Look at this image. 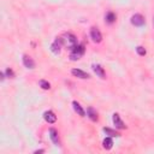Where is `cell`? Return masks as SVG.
<instances>
[{
    "label": "cell",
    "instance_id": "5",
    "mask_svg": "<svg viewBox=\"0 0 154 154\" xmlns=\"http://www.w3.org/2000/svg\"><path fill=\"white\" fill-rule=\"evenodd\" d=\"M112 120H113V124H114V126L117 129H126V125L123 123V120L120 119V117H119L118 113H113Z\"/></svg>",
    "mask_w": 154,
    "mask_h": 154
},
{
    "label": "cell",
    "instance_id": "12",
    "mask_svg": "<svg viewBox=\"0 0 154 154\" xmlns=\"http://www.w3.org/2000/svg\"><path fill=\"white\" fill-rule=\"evenodd\" d=\"M87 114H88V117H89L93 122H97V119H99L97 112H96L93 107H88V108H87Z\"/></svg>",
    "mask_w": 154,
    "mask_h": 154
},
{
    "label": "cell",
    "instance_id": "10",
    "mask_svg": "<svg viewBox=\"0 0 154 154\" xmlns=\"http://www.w3.org/2000/svg\"><path fill=\"white\" fill-rule=\"evenodd\" d=\"M49 137H51V140H52V142L54 143V144H59L60 143V141H59V135H58V131L55 130V129H51L49 130Z\"/></svg>",
    "mask_w": 154,
    "mask_h": 154
},
{
    "label": "cell",
    "instance_id": "16",
    "mask_svg": "<svg viewBox=\"0 0 154 154\" xmlns=\"http://www.w3.org/2000/svg\"><path fill=\"white\" fill-rule=\"evenodd\" d=\"M102 130H103V132H105L106 135H108L109 137H118V136H119V134H118L117 131H114V130H112V129H109V128H103Z\"/></svg>",
    "mask_w": 154,
    "mask_h": 154
},
{
    "label": "cell",
    "instance_id": "17",
    "mask_svg": "<svg viewBox=\"0 0 154 154\" xmlns=\"http://www.w3.org/2000/svg\"><path fill=\"white\" fill-rule=\"evenodd\" d=\"M38 84H40V87H41L42 89H45V90L51 89V84H49V82H47V81H45V79H41V81L38 82Z\"/></svg>",
    "mask_w": 154,
    "mask_h": 154
},
{
    "label": "cell",
    "instance_id": "9",
    "mask_svg": "<svg viewBox=\"0 0 154 154\" xmlns=\"http://www.w3.org/2000/svg\"><path fill=\"white\" fill-rule=\"evenodd\" d=\"M23 64H24V66L28 67V69H34V67H35V61L32 60L31 57H29V55H26V54L23 55Z\"/></svg>",
    "mask_w": 154,
    "mask_h": 154
},
{
    "label": "cell",
    "instance_id": "4",
    "mask_svg": "<svg viewBox=\"0 0 154 154\" xmlns=\"http://www.w3.org/2000/svg\"><path fill=\"white\" fill-rule=\"evenodd\" d=\"M90 37H91V40H93L95 43H100V42L102 41V35H101L100 30H99L97 28H95V26L90 29Z\"/></svg>",
    "mask_w": 154,
    "mask_h": 154
},
{
    "label": "cell",
    "instance_id": "8",
    "mask_svg": "<svg viewBox=\"0 0 154 154\" xmlns=\"http://www.w3.org/2000/svg\"><path fill=\"white\" fill-rule=\"evenodd\" d=\"M71 73H72L75 77H78V78H82V79L90 78V76H89L87 72H84V71H82V70H79V69H72V70H71Z\"/></svg>",
    "mask_w": 154,
    "mask_h": 154
},
{
    "label": "cell",
    "instance_id": "3",
    "mask_svg": "<svg viewBox=\"0 0 154 154\" xmlns=\"http://www.w3.org/2000/svg\"><path fill=\"white\" fill-rule=\"evenodd\" d=\"M131 24L135 25V26H142V25L146 24V19H144V17L142 14L136 13V14H134L131 17Z\"/></svg>",
    "mask_w": 154,
    "mask_h": 154
},
{
    "label": "cell",
    "instance_id": "13",
    "mask_svg": "<svg viewBox=\"0 0 154 154\" xmlns=\"http://www.w3.org/2000/svg\"><path fill=\"white\" fill-rule=\"evenodd\" d=\"M60 46H61V43H60L59 38L57 37L55 42H53L52 46H51V51H52L54 54H59V53H60Z\"/></svg>",
    "mask_w": 154,
    "mask_h": 154
},
{
    "label": "cell",
    "instance_id": "22",
    "mask_svg": "<svg viewBox=\"0 0 154 154\" xmlns=\"http://www.w3.org/2000/svg\"><path fill=\"white\" fill-rule=\"evenodd\" d=\"M153 23H154V18H153Z\"/></svg>",
    "mask_w": 154,
    "mask_h": 154
},
{
    "label": "cell",
    "instance_id": "2",
    "mask_svg": "<svg viewBox=\"0 0 154 154\" xmlns=\"http://www.w3.org/2000/svg\"><path fill=\"white\" fill-rule=\"evenodd\" d=\"M84 54V46L83 45H77L73 49H71V53H70V60L72 61H76V60H79L81 57Z\"/></svg>",
    "mask_w": 154,
    "mask_h": 154
},
{
    "label": "cell",
    "instance_id": "1",
    "mask_svg": "<svg viewBox=\"0 0 154 154\" xmlns=\"http://www.w3.org/2000/svg\"><path fill=\"white\" fill-rule=\"evenodd\" d=\"M61 46H64L65 48L67 49H73L78 43H77V38L73 34H70V32H66V34H63L60 37H58Z\"/></svg>",
    "mask_w": 154,
    "mask_h": 154
},
{
    "label": "cell",
    "instance_id": "15",
    "mask_svg": "<svg viewBox=\"0 0 154 154\" xmlns=\"http://www.w3.org/2000/svg\"><path fill=\"white\" fill-rule=\"evenodd\" d=\"M102 147L105 148V149H111L112 147H113V141H112V138L108 136V137H106L103 141H102Z\"/></svg>",
    "mask_w": 154,
    "mask_h": 154
},
{
    "label": "cell",
    "instance_id": "6",
    "mask_svg": "<svg viewBox=\"0 0 154 154\" xmlns=\"http://www.w3.org/2000/svg\"><path fill=\"white\" fill-rule=\"evenodd\" d=\"M43 119L48 123V124H54L57 122V116L54 114V112L52 111H46L43 113Z\"/></svg>",
    "mask_w": 154,
    "mask_h": 154
},
{
    "label": "cell",
    "instance_id": "14",
    "mask_svg": "<svg viewBox=\"0 0 154 154\" xmlns=\"http://www.w3.org/2000/svg\"><path fill=\"white\" fill-rule=\"evenodd\" d=\"M116 19H117V16H116V13H113V12H107L106 16H105V20H106V23H108V24L114 23Z\"/></svg>",
    "mask_w": 154,
    "mask_h": 154
},
{
    "label": "cell",
    "instance_id": "18",
    "mask_svg": "<svg viewBox=\"0 0 154 154\" xmlns=\"http://www.w3.org/2000/svg\"><path fill=\"white\" fill-rule=\"evenodd\" d=\"M136 52H137V54L138 55H146L147 54V51H146V48L144 47H142V46H138V47H136Z\"/></svg>",
    "mask_w": 154,
    "mask_h": 154
},
{
    "label": "cell",
    "instance_id": "20",
    "mask_svg": "<svg viewBox=\"0 0 154 154\" xmlns=\"http://www.w3.org/2000/svg\"><path fill=\"white\" fill-rule=\"evenodd\" d=\"M0 78H1V81L5 79V73H4V72H0Z\"/></svg>",
    "mask_w": 154,
    "mask_h": 154
},
{
    "label": "cell",
    "instance_id": "19",
    "mask_svg": "<svg viewBox=\"0 0 154 154\" xmlns=\"http://www.w3.org/2000/svg\"><path fill=\"white\" fill-rule=\"evenodd\" d=\"M5 72H6L7 77H10V78H13V77H14V73H13V71H12V70H11L10 67H8V69H7V70H6Z\"/></svg>",
    "mask_w": 154,
    "mask_h": 154
},
{
    "label": "cell",
    "instance_id": "21",
    "mask_svg": "<svg viewBox=\"0 0 154 154\" xmlns=\"http://www.w3.org/2000/svg\"><path fill=\"white\" fill-rule=\"evenodd\" d=\"M43 152H45V149H38V150H35L34 153L35 154H38V153H43Z\"/></svg>",
    "mask_w": 154,
    "mask_h": 154
},
{
    "label": "cell",
    "instance_id": "7",
    "mask_svg": "<svg viewBox=\"0 0 154 154\" xmlns=\"http://www.w3.org/2000/svg\"><path fill=\"white\" fill-rule=\"evenodd\" d=\"M93 70H94V72H95L100 78H102V79L106 78V72H105L103 67H101V65H99V64H94V65H93Z\"/></svg>",
    "mask_w": 154,
    "mask_h": 154
},
{
    "label": "cell",
    "instance_id": "11",
    "mask_svg": "<svg viewBox=\"0 0 154 154\" xmlns=\"http://www.w3.org/2000/svg\"><path fill=\"white\" fill-rule=\"evenodd\" d=\"M72 106H73V109H75V112L78 114V116H81V117H84L85 116V112H84V109L82 108V106L77 102V101H73L72 102Z\"/></svg>",
    "mask_w": 154,
    "mask_h": 154
}]
</instances>
